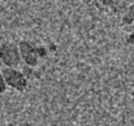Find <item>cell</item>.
I'll use <instances>...</instances> for the list:
<instances>
[{"label": "cell", "mask_w": 134, "mask_h": 126, "mask_svg": "<svg viewBox=\"0 0 134 126\" xmlns=\"http://www.w3.org/2000/svg\"><path fill=\"white\" fill-rule=\"evenodd\" d=\"M1 76L7 87H10L18 92H24L27 88V77L17 68H3Z\"/></svg>", "instance_id": "cell-1"}, {"label": "cell", "mask_w": 134, "mask_h": 126, "mask_svg": "<svg viewBox=\"0 0 134 126\" xmlns=\"http://www.w3.org/2000/svg\"><path fill=\"white\" fill-rule=\"evenodd\" d=\"M0 62L4 68H17L21 64L17 43L1 42L0 43Z\"/></svg>", "instance_id": "cell-2"}, {"label": "cell", "mask_w": 134, "mask_h": 126, "mask_svg": "<svg viewBox=\"0 0 134 126\" xmlns=\"http://www.w3.org/2000/svg\"><path fill=\"white\" fill-rule=\"evenodd\" d=\"M21 62L29 68H35L39 64V57L37 55V45L29 41H20L17 43Z\"/></svg>", "instance_id": "cell-3"}, {"label": "cell", "mask_w": 134, "mask_h": 126, "mask_svg": "<svg viewBox=\"0 0 134 126\" xmlns=\"http://www.w3.org/2000/svg\"><path fill=\"white\" fill-rule=\"evenodd\" d=\"M134 22V3L128 5V8L124 10V14H122V18H121V25L124 29L126 27H130Z\"/></svg>", "instance_id": "cell-4"}, {"label": "cell", "mask_w": 134, "mask_h": 126, "mask_svg": "<svg viewBox=\"0 0 134 126\" xmlns=\"http://www.w3.org/2000/svg\"><path fill=\"white\" fill-rule=\"evenodd\" d=\"M37 55H38L39 60L41 59H44L46 56L48 55V49L46 48L44 45H37Z\"/></svg>", "instance_id": "cell-5"}, {"label": "cell", "mask_w": 134, "mask_h": 126, "mask_svg": "<svg viewBox=\"0 0 134 126\" xmlns=\"http://www.w3.org/2000/svg\"><path fill=\"white\" fill-rule=\"evenodd\" d=\"M7 84L4 82V78H3V76H1V69H0V95H3L5 91H7Z\"/></svg>", "instance_id": "cell-6"}, {"label": "cell", "mask_w": 134, "mask_h": 126, "mask_svg": "<svg viewBox=\"0 0 134 126\" xmlns=\"http://www.w3.org/2000/svg\"><path fill=\"white\" fill-rule=\"evenodd\" d=\"M126 43H128L129 45H133L134 47V31L128 33V35H126Z\"/></svg>", "instance_id": "cell-7"}, {"label": "cell", "mask_w": 134, "mask_h": 126, "mask_svg": "<svg viewBox=\"0 0 134 126\" xmlns=\"http://www.w3.org/2000/svg\"><path fill=\"white\" fill-rule=\"evenodd\" d=\"M125 30H126V31H128V33H130V31H134V22H133V25H132V26H130V27H126V29H125Z\"/></svg>", "instance_id": "cell-8"}, {"label": "cell", "mask_w": 134, "mask_h": 126, "mask_svg": "<svg viewBox=\"0 0 134 126\" xmlns=\"http://www.w3.org/2000/svg\"><path fill=\"white\" fill-rule=\"evenodd\" d=\"M124 1H125L128 5H130V4H133V3H134V0H124Z\"/></svg>", "instance_id": "cell-9"}, {"label": "cell", "mask_w": 134, "mask_h": 126, "mask_svg": "<svg viewBox=\"0 0 134 126\" xmlns=\"http://www.w3.org/2000/svg\"><path fill=\"white\" fill-rule=\"evenodd\" d=\"M0 66H1V62H0Z\"/></svg>", "instance_id": "cell-10"}]
</instances>
